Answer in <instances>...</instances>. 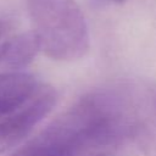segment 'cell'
I'll use <instances>...</instances> for the list:
<instances>
[{
    "instance_id": "ba28073f",
    "label": "cell",
    "mask_w": 156,
    "mask_h": 156,
    "mask_svg": "<svg viewBox=\"0 0 156 156\" xmlns=\"http://www.w3.org/2000/svg\"><path fill=\"white\" fill-rule=\"evenodd\" d=\"M115 2H117V4H123V2H126L127 0H113Z\"/></svg>"
},
{
    "instance_id": "8992f818",
    "label": "cell",
    "mask_w": 156,
    "mask_h": 156,
    "mask_svg": "<svg viewBox=\"0 0 156 156\" xmlns=\"http://www.w3.org/2000/svg\"><path fill=\"white\" fill-rule=\"evenodd\" d=\"M18 24V20L13 15L0 13V60L9 43L17 34Z\"/></svg>"
},
{
    "instance_id": "277c9868",
    "label": "cell",
    "mask_w": 156,
    "mask_h": 156,
    "mask_svg": "<svg viewBox=\"0 0 156 156\" xmlns=\"http://www.w3.org/2000/svg\"><path fill=\"white\" fill-rule=\"evenodd\" d=\"M135 149L133 136L123 133H106L90 140L77 156H135Z\"/></svg>"
},
{
    "instance_id": "52a82bcc",
    "label": "cell",
    "mask_w": 156,
    "mask_h": 156,
    "mask_svg": "<svg viewBox=\"0 0 156 156\" xmlns=\"http://www.w3.org/2000/svg\"><path fill=\"white\" fill-rule=\"evenodd\" d=\"M27 134L12 126L4 118H0V154L20 143Z\"/></svg>"
},
{
    "instance_id": "6da1fadb",
    "label": "cell",
    "mask_w": 156,
    "mask_h": 156,
    "mask_svg": "<svg viewBox=\"0 0 156 156\" xmlns=\"http://www.w3.org/2000/svg\"><path fill=\"white\" fill-rule=\"evenodd\" d=\"M40 50L56 61H76L89 50L87 21L76 0H26Z\"/></svg>"
},
{
    "instance_id": "3957f363",
    "label": "cell",
    "mask_w": 156,
    "mask_h": 156,
    "mask_svg": "<svg viewBox=\"0 0 156 156\" xmlns=\"http://www.w3.org/2000/svg\"><path fill=\"white\" fill-rule=\"evenodd\" d=\"M38 51H40V45L33 30L17 33L9 43L0 60V66L10 71H17L28 66Z\"/></svg>"
},
{
    "instance_id": "5b68a950",
    "label": "cell",
    "mask_w": 156,
    "mask_h": 156,
    "mask_svg": "<svg viewBox=\"0 0 156 156\" xmlns=\"http://www.w3.org/2000/svg\"><path fill=\"white\" fill-rule=\"evenodd\" d=\"M133 140L144 156H156V121L138 119Z\"/></svg>"
},
{
    "instance_id": "7a4b0ae2",
    "label": "cell",
    "mask_w": 156,
    "mask_h": 156,
    "mask_svg": "<svg viewBox=\"0 0 156 156\" xmlns=\"http://www.w3.org/2000/svg\"><path fill=\"white\" fill-rule=\"evenodd\" d=\"M39 87L40 83L30 73L21 71L0 73V118L21 108Z\"/></svg>"
}]
</instances>
